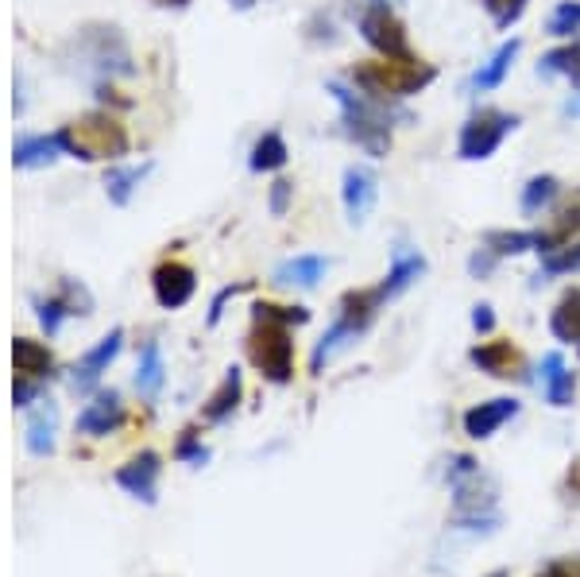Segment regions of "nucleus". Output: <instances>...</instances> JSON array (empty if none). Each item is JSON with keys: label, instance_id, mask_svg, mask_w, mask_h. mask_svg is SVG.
I'll return each instance as SVG.
<instances>
[{"label": "nucleus", "instance_id": "obj_1", "mask_svg": "<svg viewBox=\"0 0 580 577\" xmlns=\"http://www.w3.org/2000/svg\"><path fill=\"white\" fill-rule=\"evenodd\" d=\"M341 105V125H345V136L364 148L372 159H383L391 151V105L372 101L361 89L345 86V82H330L325 86Z\"/></svg>", "mask_w": 580, "mask_h": 577}, {"label": "nucleus", "instance_id": "obj_2", "mask_svg": "<svg viewBox=\"0 0 580 577\" xmlns=\"http://www.w3.org/2000/svg\"><path fill=\"white\" fill-rule=\"evenodd\" d=\"M70 70L86 82H109V78L132 75V51L117 28H86L70 43Z\"/></svg>", "mask_w": 580, "mask_h": 577}, {"label": "nucleus", "instance_id": "obj_3", "mask_svg": "<svg viewBox=\"0 0 580 577\" xmlns=\"http://www.w3.org/2000/svg\"><path fill=\"white\" fill-rule=\"evenodd\" d=\"M383 311V295L380 287H367V291H348L345 299H341V311H337V322H333L330 330H325V338L314 345V353H309V372L314 376H322V369L333 361V356L341 353V349H348L356 338H364L367 326L375 322V314Z\"/></svg>", "mask_w": 580, "mask_h": 577}, {"label": "nucleus", "instance_id": "obj_4", "mask_svg": "<svg viewBox=\"0 0 580 577\" xmlns=\"http://www.w3.org/2000/svg\"><path fill=\"white\" fill-rule=\"evenodd\" d=\"M434 78H438V70L422 59H414V62L367 59V62H356V70H353V86L372 97V101H383V105L399 101V97L422 94Z\"/></svg>", "mask_w": 580, "mask_h": 577}, {"label": "nucleus", "instance_id": "obj_5", "mask_svg": "<svg viewBox=\"0 0 580 577\" xmlns=\"http://www.w3.org/2000/svg\"><path fill=\"white\" fill-rule=\"evenodd\" d=\"M62 151L81 164H94V159H117L128 151V133L105 113H89V117L73 120V125L59 128Z\"/></svg>", "mask_w": 580, "mask_h": 577}, {"label": "nucleus", "instance_id": "obj_6", "mask_svg": "<svg viewBox=\"0 0 580 577\" xmlns=\"http://www.w3.org/2000/svg\"><path fill=\"white\" fill-rule=\"evenodd\" d=\"M519 128V117L503 109H476L469 120L461 125V136H456V156L464 164H484L495 151L503 148V140Z\"/></svg>", "mask_w": 580, "mask_h": 577}, {"label": "nucleus", "instance_id": "obj_7", "mask_svg": "<svg viewBox=\"0 0 580 577\" xmlns=\"http://www.w3.org/2000/svg\"><path fill=\"white\" fill-rule=\"evenodd\" d=\"M248 356L264 380H272V384H291V376H294L291 326L272 322V319H256V330H252V338H248Z\"/></svg>", "mask_w": 580, "mask_h": 577}, {"label": "nucleus", "instance_id": "obj_8", "mask_svg": "<svg viewBox=\"0 0 580 577\" xmlns=\"http://www.w3.org/2000/svg\"><path fill=\"white\" fill-rule=\"evenodd\" d=\"M361 36H364V43L380 55V59H395V62L419 59V55L411 51V39H406V23L391 12L387 0H372V4L364 8Z\"/></svg>", "mask_w": 580, "mask_h": 577}, {"label": "nucleus", "instance_id": "obj_9", "mask_svg": "<svg viewBox=\"0 0 580 577\" xmlns=\"http://www.w3.org/2000/svg\"><path fill=\"white\" fill-rule=\"evenodd\" d=\"M453 524L464 531H492L500 524L495 511V481L476 469L472 477L453 485Z\"/></svg>", "mask_w": 580, "mask_h": 577}, {"label": "nucleus", "instance_id": "obj_10", "mask_svg": "<svg viewBox=\"0 0 580 577\" xmlns=\"http://www.w3.org/2000/svg\"><path fill=\"white\" fill-rule=\"evenodd\" d=\"M120 349H125V330L117 326V330L105 333V338L97 341L78 364H73V376H70L73 392H94V388L101 384L105 372H109V364L120 356Z\"/></svg>", "mask_w": 580, "mask_h": 577}, {"label": "nucleus", "instance_id": "obj_11", "mask_svg": "<svg viewBox=\"0 0 580 577\" xmlns=\"http://www.w3.org/2000/svg\"><path fill=\"white\" fill-rule=\"evenodd\" d=\"M151 291H155V303L163 311H178L194 299L198 291V280H194V267L178 264V260H167L151 272Z\"/></svg>", "mask_w": 580, "mask_h": 577}, {"label": "nucleus", "instance_id": "obj_12", "mask_svg": "<svg viewBox=\"0 0 580 577\" xmlns=\"http://www.w3.org/2000/svg\"><path fill=\"white\" fill-rule=\"evenodd\" d=\"M469 361L476 364L480 372L495 380H527V361H522L519 345L508 338H495V341H484L469 353Z\"/></svg>", "mask_w": 580, "mask_h": 577}, {"label": "nucleus", "instance_id": "obj_13", "mask_svg": "<svg viewBox=\"0 0 580 577\" xmlns=\"http://www.w3.org/2000/svg\"><path fill=\"white\" fill-rule=\"evenodd\" d=\"M341 198H345V214L353 225H364L375 209V198H380V178L367 167H348L345 170V186H341Z\"/></svg>", "mask_w": 580, "mask_h": 577}, {"label": "nucleus", "instance_id": "obj_14", "mask_svg": "<svg viewBox=\"0 0 580 577\" xmlns=\"http://www.w3.org/2000/svg\"><path fill=\"white\" fill-rule=\"evenodd\" d=\"M159 473H163L159 453L144 450L140 458H132L128 466L117 469V485H120V489H125L128 496H136V500L155 503V492H159Z\"/></svg>", "mask_w": 580, "mask_h": 577}, {"label": "nucleus", "instance_id": "obj_15", "mask_svg": "<svg viewBox=\"0 0 580 577\" xmlns=\"http://www.w3.org/2000/svg\"><path fill=\"white\" fill-rule=\"evenodd\" d=\"M514 414H519V400H511V395L484 400V403H476V408L464 411V434L476 438V442H484V438H492L503 422H511Z\"/></svg>", "mask_w": 580, "mask_h": 577}, {"label": "nucleus", "instance_id": "obj_16", "mask_svg": "<svg viewBox=\"0 0 580 577\" xmlns=\"http://www.w3.org/2000/svg\"><path fill=\"white\" fill-rule=\"evenodd\" d=\"M125 422V403L117 392H101L94 403H86V411L78 414V434L86 438H105Z\"/></svg>", "mask_w": 580, "mask_h": 577}, {"label": "nucleus", "instance_id": "obj_17", "mask_svg": "<svg viewBox=\"0 0 580 577\" xmlns=\"http://www.w3.org/2000/svg\"><path fill=\"white\" fill-rule=\"evenodd\" d=\"M422 275H426V256H422V252H411V248H395L391 267H387V280L380 283L383 303H391V299H399L403 291H411Z\"/></svg>", "mask_w": 580, "mask_h": 577}, {"label": "nucleus", "instance_id": "obj_18", "mask_svg": "<svg viewBox=\"0 0 580 577\" xmlns=\"http://www.w3.org/2000/svg\"><path fill=\"white\" fill-rule=\"evenodd\" d=\"M59 156H67V151H62L59 133H51V136H20V140L12 144V164L20 170L51 167Z\"/></svg>", "mask_w": 580, "mask_h": 577}, {"label": "nucleus", "instance_id": "obj_19", "mask_svg": "<svg viewBox=\"0 0 580 577\" xmlns=\"http://www.w3.org/2000/svg\"><path fill=\"white\" fill-rule=\"evenodd\" d=\"M325 272H330V260L325 256H291L283 260L279 267H275V283H283V287H317V283L325 280Z\"/></svg>", "mask_w": 580, "mask_h": 577}, {"label": "nucleus", "instance_id": "obj_20", "mask_svg": "<svg viewBox=\"0 0 580 577\" xmlns=\"http://www.w3.org/2000/svg\"><path fill=\"white\" fill-rule=\"evenodd\" d=\"M542 384H545V400H550L553 408H573L577 376L566 369L561 353H545L542 356Z\"/></svg>", "mask_w": 580, "mask_h": 577}, {"label": "nucleus", "instance_id": "obj_21", "mask_svg": "<svg viewBox=\"0 0 580 577\" xmlns=\"http://www.w3.org/2000/svg\"><path fill=\"white\" fill-rule=\"evenodd\" d=\"M55 430H59V408L47 400L39 411H31L28 434H23L31 458H51V453H55Z\"/></svg>", "mask_w": 580, "mask_h": 577}, {"label": "nucleus", "instance_id": "obj_22", "mask_svg": "<svg viewBox=\"0 0 580 577\" xmlns=\"http://www.w3.org/2000/svg\"><path fill=\"white\" fill-rule=\"evenodd\" d=\"M550 333L561 345H580V287H569L550 314Z\"/></svg>", "mask_w": 580, "mask_h": 577}, {"label": "nucleus", "instance_id": "obj_23", "mask_svg": "<svg viewBox=\"0 0 580 577\" xmlns=\"http://www.w3.org/2000/svg\"><path fill=\"white\" fill-rule=\"evenodd\" d=\"M163 380H167V369H163V349L159 341H147L140 349V364H136V392L155 400L163 392Z\"/></svg>", "mask_w": 580, "mask_h": 577}, {"label": "nucleus", "instance_id": "obj_24", "mask_svg": "<svg viewBox=\"0 0 580 577\" xmlns=\"http://www.w3.org/2000/svg\"><path fill=\"white\" fill-rule=\"evenodd\" d=\"M519 51H522V39H511V43H503L500 51H495L492 59H488L484 67L476 70V78H472V89H484V94H488V89H500L503 78L511 75Z\"/></svg>", "mask_w": 580, "mask_h": 577}, {"label": "nucleus", "instance_id": "obj_25", "mask_svg": "<svg viewBox=\"0 0 580 577\" xmlns=\"http://www.w3.org/2000/svg\"><path fill=\"white\" fill-rule=\"evenodd\" d=\"M558 198H561V183H558V178H553V175H534L527 186H522L519 206H522V214H527V217H542L545 209L558 206Z\"/></svg>", "mask_w": 580, "mask_h": 577}, {"label": "nucleus", "instance_id": "obj_26", "mask_svg": "<svg viewBox=\"0 0 580 577\" xmlns=\"http://www.w3.org/2000/svg\"><path fill=\"white\" fill-rule=\"evenodd\" d=\"M484 248H492L495 256H522V252L542 248V233L538 229H492L484 233Z\"/></svg>", "mask_w": 580, "mask_h": 577}, {"label": "nucleus", "instance_id": "obj_27", "mask_svg": "<svg viewBox=\"0 0 580 577\" xmlns=\"http://www.w3.org/2000/svg\"><path fill=\"white\" fill-rule=\"evenodd\" d=\"M12 361H16V372H20L23 380H43V376H51V353H47V349L39 345V341L16 338Z\"/></svg>", "mask_w": 580, "mask_h": 577}, {"label": "nucleus", "instance_id": "obj_28", "mask_svg": "<svg viewBox=\"0 0 580 577\" xmlns=\"http://www.w3.org/2000/svg\"><path fill=\"white\" fill-rule=\"evenodd\" d=\"M538 75H542V78H569L573 86H580V43L553 47L550 55H542V62H538Z\"/></svg>", "mask_w": 580, "mask_h": 577}, {"label": "nucleus", "instance_id": "obj_29", "mask_svg": "<svg viewBox=\"0 0 580 577\" xmlns=\"http://www.w3.org/2000/svg\"><path fill=\"white\" fill-rule=\"evenodd\" d=\"M287 159H291L287 140H283V136L272 128V133H264L256 144H252L248 167H252V170H279V167H287Z\"/></svg>", "mask_w": 580, "mask_h": 577}, {"label": "nucleus", "instance_id": "obj_30", "mask_svg": "<svg viewBox=\"0 0 580 577\" xmlns=\"http://www.w3.org/2000/svg\"><path fill=\"white\" fill-rule=\"evenodd\" d=\"M147 170L151 164H140V167H112L109 175H105V194H109L112 206H128L136 194V186L147 178Z\"/></svg>", "mask_w": 580, "mask_h": 577}, {"label": "nucleus", "instance_id": "obj_31", "mask_svg": "<svg viewBox=\"0 0 580 577\" xmlns=\"http://www.w3.org/2000/svg\"><path fill=\"white\" fill-rule=\"evenodd\" d=\"M240 392H244L240 369H228L225 380H220V388L214 392V400L206 403V419H209V422H225L228 414L236 411V403H240Z\"/></svg>", "mask_w": 580, "mask_h": 577}, {"label": "nucleus", "instance_id": "obj_32", "mask_svg": "<svg viewBox=\"0 0 580 577\" xmlns=\"http://www.w3.org/2000/svg\"><path fill=\"white\" fill-rule=\"evenodd\" d=\"M545 36L553 39H573L580 36V0H561L545 20Z\"/></svg>", "mask_w": 580, "mask_h": 577}, {"label": "nucleus", "instance_id": "obj_33", "mask_svg": "<svg viewBox=\"0 0 580 577\" xmlns=\"http://www.w3.org/2000/svg\"><path fill=\"white\" fill-rule=\"evenodd\" d=\"M580 272V241H566L561 248L542 252V275H573Z\"/></svg>", "mask_w": 580, "mask_h": 577}, {"label": "nucleus", "instance_id": "obj_34", "mask_svg": "<svg viewBox=\"0 0 580 577\" xmlns=\"http://www.w3.org/2000/svg\"><path fill=\"white\" fill-rule=\"evenodd\" d=\"M561 241H573V233H580V190H573V198H566L558 209H553V229Z\"/></svg>", "mask_w": 580, "mask_h": 577}, {"label": "nucleus", "instance_id": "obj_35", "mask_svg": "<svg viewBox=\"0 0 580 577\" xmlns=\"http://www.w3.org/2000/svg\"><path fill=\"white\" fill-rule=\"evenodd\" d=\"M480 4L488 8V16H492V23L500 31L514 28L522 20V12H527V0H480Z\"/></svg>", "mask_w": 580, "mask_h": 577}, {"label": "nucleus", "instance_id": "obj_36", "mask_svg": "<svg viewBox=\"0 0 580 577\" xmlns=\"http://www.w3.org/2000/svg\"><path fill=\"white\" fill-rule=\"evenodd\" d=\"M256 319H272V322H283V326H306L309 322V311L306 306H275V303H256L252 306Z\"/></svg>", "mask_w": 580, "mask_h": 577}, {"label": "nucleus", "instance_id": "obj_37", "mask_svg": "<svg viewBox=\"0 0 580 577\" xmlns=\"http://www.w3.org/2000/svg\"><path fill=\"white\" fill-rule=\"evenodd\" d=\"M70 319V306L67 299H47V303H39V326L47 330V338H55V333L62 330V322Z\"/></svg>", "mask_w": 580, "mask_h": 577}, {"label": "nucleus", "instance_id": "obj_38", "mask_svg": "<svg viewBox=\"0 0 580 577\" xmlns=\"http://www.w3.org/2000/svg\"><path fill=\"white\" fill-rule=\"evenodd\" d=\"M291 198H294V183H291V178H275V183H272V202H267V206H272V214L275 217H287Z\"/></svg>", "mask_w": 580, "mask_h": 577}, {"label": "nucleus", "instance_id": "obj_39", "mask_svg": "<svg viewBox=\"0 0 580 577\" xmlns=\"http://www.w3.org/2000/svg\"><path fill=\"white\" fill-rule=\"evenodd\" d=\"M175 453H178V461H190V466H206V461H209V450L194 434H186L183 442H178Z\"/></svg>", "mask_w": 580, "mask_h": 577}, {"label": "nucleus", "instance_id": "obj_40", "mask_svg": "<svg viewBox=\"0 0 580 577\" xmlns=\"http://www.w3.org/2000/svg\"><path fill=\"white\" fill-rule=\"evenodd\" d=\"M534 577H580V555L558 558V563H550L542 574H534Z\"/></svg>", "mask_w": 580, "mask_h": 577}, {"label": "nucleus", "instance_id": "obj_41", "mask_svg": "<svg viewBox=\"0 0 580 577\" xmlns=\"http://www.w3.org/2000/svg\"><path fill=\"white\" fill-rule=\"evenodd\" d=\"M16 408H31V400L39 395V380H16Z\"/></svg>", "mask_w": 580, "mask_h": 577}, {"label": "nucleus", "instance_id": "obj_42", "mask_svg": "<svg viewBox=\"0 0 580 577\" xmlns=\"http://www.w3.org/2000/svg\"><path fill=\"white\" fill-rule=\"evenodd\" d=\"M472 326H476L480 333H492V326H495V314H492V306H488V303H480L476 311H472Z\"/></svg>", "mask_w": 580, "mask_h": 577}, {"label": "nucleus", "instance_id": "obj_43", "mask_svg": "<svg viewBox=\"0 0 580 577\" xmlns=\"http://www.w3.org/2000/svg\"><path fill=\"white\" fill-rule=\"evenodd\" d=\"M236 291H240V283H236V287H225V291H217L214 306H209V326H217L220 311H225V303H228V299H233V295H236Z\"/></svg>", "mask_w": 580, "mask_h": 577}, {"label": "nucleus", "instance_id": "obj_44", "mask_svg": "<svg viewBox=\"0 0 580 577\" xmlns=\"http://www.w3.org/2000/svg\"><path fill=\"white\" fill-rule=\"evenodd\" d=\"M566 485H569V492H573V496H580V461H573V469H569Z\"/></svg>", "mask_w": 580, "mask_h": 577}, {"label": "nucleus", "instance_id": "obj_45", "mask_svg": "<svg viewBox=\"0 0 580 577\" xmlns=\"http://www.w3.org/2000/svg\"><path fill=\"white\" fill-rule=\"evenodd\" d=\"M228 4H233V8H240V12H248V8L256 4V0H228Z\"/></svg>", "mask_w": 580, "mask_h": 577}, {"label": "nucleus", "instance_id": "obj_46", "mask_svg": "<svg viewBox=\"0 0 580 577\" xmlns=\"http://www.w3.org/2000/svg\"><path fill=\"white\" fill-rule=\"evenodd\" d=\"M155 4H167V8H186L190 0H155Z\"/></svg>", "mask_w": 580, "mask_h": 577}, {"label": "nucleus", "instance_id": "obj_47", "mask_svg": "<svg viewBox=\"0 0 580 577\" xmlns=\"http://www.w3.org/2000/svg\"><path fill=\"white\" fill-rule=\"evenodd\" d=\"M488 577H508V570H492V574H488Z\"/></svg>", "mask_w": 580, "mask_h": 577}, {"label": "nucleus", "instance_id": "obj_48", "mask_svg": "<svg viewBox=\"0 0 580 577\" xmlns=\"http://www.w3.org/2000/svg\"><path fill=\"white\" fill-rule=\"evenodd\" d=\"M569 109H573V113H580V97H577V105H569Z\"/></svg>", "mask_w": 580, "mask_h": 577}]
</instances>
